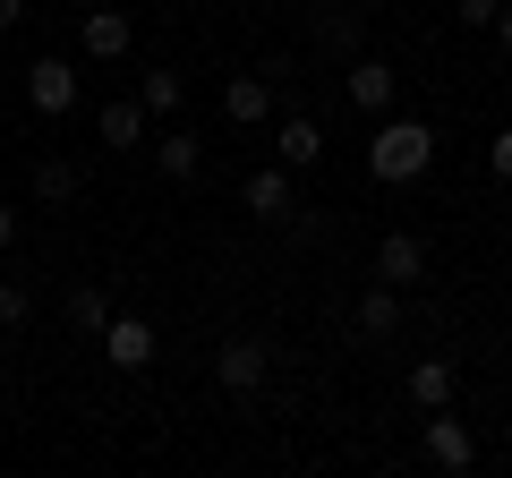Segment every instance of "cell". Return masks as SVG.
<instances>
[{
	"label": "cell",
	"instance_id": "6da1fadb",
	"mask_svg": "<svg viewBox=\"0 0 512 478\" xmlns=\"http://www.w3.org/2000/svg\"><path fill=\"white\" fill-rule=\"evenodd\" d=\"M427 163H436V129H427V120H384V129L367 137V171H376L384 188L419 180Z\"/></svg>",
	"mask_w": 512,
	"mask_h": 478
},
{
	"label": "cell",
	"instance_id": "7a4b0ae2",
	"mask_svg": "<svg viewBox=\"0 0 512 478\" xmlns=\"http://www.w3.org/2000/svg\"><path fill=\"white\" fill-rule=\"evenodd\" d=\"M265 368H274V359H265V342H256V333H231V342L214 350L222 393H256V385H265Z\"/></svg>",
	"mask_w": 512,
	"mask_h": 478
},
{
	"label": "cell",
	"instance_id": "3957f363",
	"mask_svg": "<svg viewBox=\"0 0 512 478\" xmlns=\"http://www.w3.org/2000/svg\"><path fill=\"white\" fill-rule=\"evenodd\" d=\"M26 103H35L43 120H60V111H77V69H69V60H52V52H43L35 69H26Z\"/></svg>",
	"mask_w": 512,
	"mask_h": 478
},
{
	"label": "cell",
	"instance_id": "277c9868",
	"mask_svg": "<svg viewBox=\"0 0 512 478\" xmlns=\"http://www.w3.org/2000/svg\"><path fill=\"white\" fill-rule=\"evenodd\" d=\"M154 350H163V342H154L146 316H111V325H103V359H111V368L137 376V368H154Z\"/></svg>",
	"mask_w": 512,
	"mask_h": 478
},
{
	"label": "cell",
	"instance_id": "5b68a950",
	"mask_svg": "<svg viewBox=\"0 0 512 478\" xmlns=\"http://www.w3.org/2000/svg\"><path fill=\"white\" fill-rule=\"evenodd\" d=\"M427 461H436V470H470V461H478V436L453 419V402L427 410Z\"/></svg>",
	"mask_w": 512,
	"mask_h": 478
},
{
	"label": "cell",
	"instance_id": "8992f818",
	"mask_svg": "<svg viewBox=\"0 0 512 478\" xmlns=\"http://www.w3.org/2000/svg\"><path fill=\"white\" fill-rule=\"evenodd\" d=\"M222 120H231V129H265V120H274V77H231V86H222Z\"/></svg>",
	"mask_w": 512,
	"mask_h": 478
},
{
	"label": "cell",
	"instance_id": "52a82bcc",
	"mask_svg": "<svg viewBox=\"0 0 512 478\" xmlns=\"http://www.w3.org/2000/svg\"><path fill=\"white\" fill-rule=\"evenodd\" d=\"M419 274H427V239L419 231H384L376 239V282L402 291V282H419Z\"/></svg>",
	"mask_w": 512,
	"mask_h": 478
},
{
	"label": "cell",
	"instance_id": "ba28073f",
	"mask_svg": "<svg viewBox=\"0 0 512 478\" xmlns=\"http://www.w3.org/2000/svg\"><path fill=\"white\" fill-rule=\"evenodd\" d=\"M77 43H86V60H128V43H137V26H128V9H86V26H77Z\"/></svg>",
	"mask_w": 512,
	"mask_h": 478
},
{
	"label": "cell",
	"instance_id": "9c48e42d",
	"mask_svg": "<svg viewBox=\"0 0 512 478\" xmlns=\"http://www.w3.org/2000/svg\"><path fill=\"white\" fill-rule=\"evenodd\" d=\"M239 197H248V214H256V222H282V214H291V163H256Z\"/></svg>",
	"mask_w": 512,
	"mask_h": 478
},
{
	"label": "cell",
	"instance_id": "30bf717a",
	"mask_svg": "<svg viewBox=\"0 0 512 478\" xmlns=\"http://www.w3.org/2000/svg\"><path fill=\"white\" fill-rule=\"evenodd\" d=\"M342 86H350V103H359V111H376V120H384V111H393V86H402V77H393V60H367V52H359Z\"/></svg>",
	"mask_w": 512,
	"mask_h": 478
},
{
	"label": "cell",
	"instance_id": "8fae6325",
	"mask_svg": "<svg viewBox=\"0 0 512 478\" xmlns=\"http://www.w3.org/2000/svg\"><path fill=\"white\" fill-rule=\"evenodd\" d=\"M146 120H154V111L146 103H137V94H111V103L103 111H94V129H103V146H146Z\"/></svg>",
	"mask_w": 512,
	"mask_h": 478
},
{
	"label": "cell",
	"instance_id": "7c38bea8",
	"mask_svg": "<svg viewBox=\"0 0 512 478\" xmlns=\"http://www.w3.org/2000/svg\"><path fill=\"white\" fill-rule=\"evenodd\" d=\"M316 43H325V52H342V60H359V43H367V9H316Z\"/></svg>",
	"mask_w": 512,
	"mask_h": 478
},
{
	"label": "cell",
	"instance_id": "4fadbf2b",
	"mask_svg": "<svg viewBox=\"0 0 512 478\" xmlns=\"http://www.w3.org/2000/svg\"><path fill=\"white\" fill-rule=\"evenodd\" d=\"M274 163H291V171L325 163V129H316V120H282L274 129Z\"/></svg>",
	"mask_w": 512,
	"mask_h": 478
},
{
	"label": "cell",
	"instance_id": "5bb4252c",
	"mask_svg": "<svg viewBox=\"0 0 512 478\" xmlns=\"http://www.w3.org/2000/svg\"><path fill=\"white\" fill-rule=\"evenodd\" d=\"M154 163H163V180H197V163H205V146L188 129H171V137H154Z\"/></svg>",
	"mask_w": 512,
	"mask_h": 478
},
{
	"label": "cell",
	"instance_id": "9a60e30c",
	"mask_svg": "<svg viewBox=\"0 0 512 478\" xmlns=\"http://www.w3.org/2000/svg\"><path fill=\"white\" fill-rule=\"evenodd\" d=\"M410 402H419V410L453 402V359H419V368H410Z\"/></svg>",
	"mask_w": 512,
	"mask_h": 478
},
{
	"label": "cell",
	"instance_id": "2e32d148",
	"mask_svg": "<svg viewBox=\"0 0 512 478\" xmlns=\"http://www.w3.org/2000/svg\"><path fill=\"white\" fill-rule=\"evenodd\" d=\"M69 325L77 333H103L111 325V291H103V282H77V291H69Z\"/></svg>",
	"mask_w": 512,
	"mask_h": 478
},
{
	"label": "cell",
	"instance_id": "e0dca14e",
	"mask_svg": "<svg viewBox=\"0 0 512 478\" xmlns=\"http://www.w3.org/2000/svg\"><path fill=\"white\" fill-rule=\"evenodd\" d=\"M69 197H77V163L43 154V163H35V205H69Z\"/></svg>",
	"mask_w": 512,
	"mask_h": 478
},
{
	"label": "cell",
	"instance_id": "ac0fdd59",
	"mask_svg": "<svg viewBox=\"0 0 512 478\" xmlns=\"http://www.w3.org/2000/svg\"><path fill=\"white\" fill-rule=\"evenodd\" d=\"M402 325V291H393V282H376V291L359 299V333H393Z\"/></svg>",
	"mask_w": 512,
	"mask_h": 478
},
{
	"label": "cell",
	"instance_id": "d6986e66",
	"mask_svg": "<svg viewBox=\"0 0 512 478\" xmlns=\"http://www.w3.org/2000/svg\"><path fill=\"white\" fill-rule=\"evenodd\" d=\"M137 103L146 111H180V69H146L137 77Z\"/></svg>",
	"mask_w": 512,
	"mask_h": 478
},
{
	"label": "cell",
	"instance_id": "ffe728a7",
	"mask_svg": "<svg viewBox=\"0 0 512 478\" xmlns=\"http://www.w3.org/2000/svg\"><path fill=\"white\" fill-rule=\"evenodd\" d=\"M26 316H35V299H26V282H0V333H9V325H26Z\"/></svg>",
	"mask_w": 512,
	"mask_h": 478
},
{
	"label": "cell",
	"instance_id": "44dd1931",
	"mask_svg": "<svg viewBox=\"0 0 512 478\" xmlns=\"http://www.w3.org/2000/svg\"><path fill=\"white\" fill-rule=\"evenodd\" d=\"M487 171H495V180H512V129L487 137Z\"/></svg>",
	"mask_w": 512,
	"mask_h": 478
},
{
	"label": "cell",
	"instance_id": "7402d4cb",
	"mask_svg": "<svg viewBox=\"0 0 512 478\" xmlns=\"http://www.w3.org/2000/svg\"><path fill=\"white\" fill-rule=\"evenodd\" d=\"M495 9L504 0H461V26H495Z\"/></svg>",
	"mask_w": 512,
	"mask_h": 478
},
{
	"label": "cell",
	"instance_id": "603a6c76",
	"mask_svg": "<svg viewBox=\"0 0 512 478\" xmlns=\"http://www.w3.org/2000/svg\"><path fill=\"white\" fill-rule=\"evenodd\" d=\"M487 35L504 43V52H512V0H504V9H495V26H487Z\"/></svg>",
	"mask_w": 512,
	"mask_h": 478
},
{
	"label": "cell",
	"instance_id": "cb8c5ba5",
	"mask_svg": "<svg viewBox=\"0 0 512 478\" xmlns=\"http://www.w3.org/2000/svg\"><path fill=\"white\" fill-rule=\"evenodd\" d=\"M0 248H18V205H0Z\"/></svg>",
	"mask_w": 512,
	"mask_h": 478
},
{
	"label": "cell",
	"instance_id": "d4e9b609",
	"mask_svg": "<svg viewBox=\"0 0 512 478\" xmlns=\"http://www.w3.org/2000/svg\"><path fill=\"white\" fill-rule=\"evenodd\" d=\"M26 18V0H0V35H9V26H18Z\"/></svg>",
	"mask_w": 512,
	"mask_h": 478
},
{
	"label": "cell",
	"instance_id": "484cf974",
	"mask_svg": "<svg viewBox=\"0 0 512 478\" xmlns=\"http://www.w3.org/2000/svg\"><path fill=\"white\" fill-rule=\"evenodd\" d=\"M367 9H384V0H367Z\"/></svg>",
	"mask_w": 512,
	"mask_h": 478
}]
</instances>
